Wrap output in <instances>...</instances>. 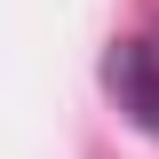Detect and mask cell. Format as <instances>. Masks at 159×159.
<instances>
[{"label": "cell", "mask_w": 159, "mask_h": 159, "mask_svg": "<svg viewBox=\"0 0 159 159\" xmlns=\"http://www.w3.org/2000/svg\"><path fill=\"white\" fill-rule=\"evenodd\" d=\"M111 80H119V96L135 103V119H143V127L159 135V64L135 48V56H119V64H111Z\"/></svg>", "instance_id": "1"}]
</instances>
